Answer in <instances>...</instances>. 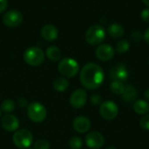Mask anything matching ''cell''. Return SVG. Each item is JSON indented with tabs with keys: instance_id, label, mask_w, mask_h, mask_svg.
I'll list each match as a JSON object with an SVG mask.
<instances>
[{
	"instance_id": "cell-6",
	"label": "cell",
	"mask_w": 149,
	"mask_h": 149,
	"mask_svg": "<svg viewBox=\"0 0 149 149\" xmlns=\"http://www.w3.org/2000/svg\"><path fill=\"white\" fill-rule=\"evenodd\" d=\"M14 145L20 149H27L30 148L33 141V136L29 130L20 129L17 130L12 136Z\"/></svg>"
},
{
	"instance_id": "cell-4",
	"label": "cell",
	"mask_w": 149,
	"mask_h": 149,
	"mask_svg": "<svg viewBox=\"0 0 149 149\" xmlns=\"http://www.w3.org/2000/svg\"><path fill=\"white\" fill-rule=\"evenodd\" d=\"M24 60L29 65L38 66L45 60V53L40 48L31 46L25 50L24 53Z\"/></svg>"
},
{
	"instance_id": "cell-7",
	"label": "cell",
	"mask_w": 149,
	"mask_h": 149,
	"mask_svg": "<svg viewBox=\"0 0 149 149\" xmlns=\"http://www.w3.org/2000/svg\"><path fill=\"white\" fill-rule=\"evenodd\" d=\"M100 113L105 120H113L117 117L119 113L118 106L112 100L103 101L100 107Z\"/></svg>"
},
{
	"instance_id": "cell-30",
	"label": "cell",
	"mask_w": 149,
	"mask_h": 149,
	"mask_svg": "<svg viewBox=\"0 0 149 149\" xmlns=\"http://www.w3.org/2000/svg\"><path fill=\"white\" fill-rule=\"evenodd\" d=\"M8 6V1L7 0H0V13L3 12Z\"/></svg>"
},
{
	"instance_id": "cell-2",
	"label": "cell",
	"mask_w": 149,
	"mask_h": 149,
	"mask_svg": "<svg viewBox=\"0 0 149 149\" xmlns=\"http://www.w3.org/2000/svg\"><path fill=\"white\" fill-rule=\"evenodd\" d=\"M106 38V30L102 25L94 24L90 26L85 34L86 41L91 45H101Z\"/></svg>"
},
{
	"instance_id": "cell-34",
	"label": "cell",
	"mask_w": 149,
	"mask_h": 149,
	"mask_svg": "<svg viewBox=\"0 0 149 149\" xmlns=\"http://www.w3.org/2000/svg\"><path fill=\"white\" fill-rule=\"evenodd\" d=\"M142 2H143L147 6H148L149 7V0H142Z\"/></svg>"
},
{
	"instance_id": "cell-38",
	"label": "cell",
	"mask_w": 149,
	"mask_h": 149,
	"mask_svg": "<svg viewBox=\"0 0 149 149\" xmlns=\"http://www.w3.org/2000/svg\"><path fill=\"white\" fill-rule=\"evenodd\" d=\"M148 64H149V60H148Z\"/></svg>"
},
{
	"instance_id": "cell-19",
	"label": "cell",
	"mask_w": 149,
	"mask_h": 149,
	"mask_svg": "<svg viewBox=\"0 0 149 149\" xmlns=\"http://www.w3.org/2000/svg\"><path fill=\"white\" fill-rule=\"evenodd\" d=\"M45 55L50 60L58 61L61 57V51L59 50L58 47H57L55 45H51V46L47 47Z\"/></svg>"
},
{
	"instance_id": "cell-32",
	"label": "cell",
	"mask_w": 149,
	"mask_h": 149,
	"mask_svg": "<svg viewBox=\"0 0 149 149\" xmlns=\"http://www.w3.org/2000/svg\"><path fill=\"white\" fill-rule=\"evenodd\" d=\"M143 38H144V40L146 41V43L149 44V27L146 30V31L144 32V34H143Z\"/></svg>"
},
{
	"instance_id": "cell-22",
	"label": "cell",
	"mask_w": 149,
	"mask_h": 149,
	"mask_svg": "<svg viewBox=\"0 0 149 149\" xmlns=\"http://www.w3.org/2000/svg\"><path fill=\"white\" fill-rule=\"evenodd\" d=\"M130 49V44L127 39H120L116 44V51L119 53H125Z\"/></svg>"
},
{
	"instance_id": "cell-24",
	"label": "cell",
	"mask_w": 149,
	"mask_h": 149,
	"mask_svg": "<svg viewBox=\"0 0 149 149\" xmlns=\"http://www.w3.org/2000/svg\"><path fill=\"white\" fill-rule=\"evenodd\" d=\"M82 145H83V142L79 137H72L69 141V147L72 149H80Z\"/></svg>"
},
{
	"instance_id": "cell-21",
	"label": "cell",
	"mask_w": 149,
	"mask_h": 149,
	"mask_svg": "<svg viewBox=\"0 0 149 149\" xmlns=\"http://www.w3.org/2000/svg\"><path fill=\"white\" fill-rule=\"evenodd\" d=\"M124 89H125V86L123 82L119 80H113V82L110 85L111 92L116 95H121L122 93L124 92Z\"/></svg>"
},
{
	"instance_id": "cell-18",
	"label": "cell",
	"mask_w": 149,
	"mask_h": 149,
	"mask_svg": "<svg viewBox=\"0 0 149 149\" xmlns=\"http://www.w3.org/2000/svg\"><path fill=\"white\" fill-rule=\"evenodd\" d=\"M134 110L137 114L146 115L149 113V102L143 100H138L134 103Z\"/></svg>"
},
{
	"instance_id": "cell-10",
	"label": "cell",
	"mask_w": 149,
	"mask_h": 149,
	"mask_svg": "<svg viewBox=\"0 0 149 149\" xmlns=\"http://www.w3.org/2000/svg\"><path fill=\"white\" fill-rule=\"evenodd\" d=\"M87 100V94L84 89L75 90L70 97V104L73 108L80 109L82 108Z\"/></svg>"
},
{
	"instance_id": "cell-26",
	"label": "cell",
	"mask_w": 149,
	"mask_h": 149,
	"mask_svg": "<svg viewBox=\"0 0 149 149\" xmlns=\"http://www.w3.org/2000/svg\"><path fill=\"white\" fill-rule=\"evenodd\" d=\"M140 126L142 129L149 131V113L143 115V117L141 119Z\"/></svg>"
},
{
	"instance_id": "cell-28",
	"label": "cell",
	"mask_w": 149,
	"mask_h": 149,
	"mask_svg": "<svg viewBox=\"0 0 149 149\" xmlns=\"http://www.w3.org/2000/svg\"><path fill=\"white\" fill-rule=\"evenodd\" d=\"M91 102L95 106L100 105L102 103V97L99 94H93L91 97Z\"/></svg>"
},
{
	"instance_id": "cell-23",
	"label": "cell",
	"mask_w": 149,
	"mask_h": 149,
	"mask_svg": "<svg viewBox=\"0 0 149 149\" xmlns=\"http://www.w3.org/2000/svg\"><path fill=\"white\" fill-rule=\"evenodd\" d=\"M0 109L6 113H10L15 109V103L12 100H5L2 102Z\"/></svg>"
},
{
	"instance_id": "cell-1",
	"label": "cell",
	"mask_w": 149,
	"mask_h": 149,
	"mask_svg": "<svg viewBox=\"0 0 149 149\" xmlns=\"http://www.w3.org/2000/svg\"><path fill=\"white\" fill-rule=\"evenodd\" d=\"M104 78L105 74L102 67L95 63L85 65L80 71V82L85 88L89 90L98 89L102 85Z\"/></svg>"
},
{
	"instance_id": "cell-16",
	"label": "cell",
	"mask_w": 149,
	"mask_h": 149,
	"mask_svg": "<svg viewBox=\"0 0 149 149\" xmlns=\"http://www.w3.org/2000/svg\"><path fill=\"white\" fill-rule=\"evenodd\" d=\"M138 96V91L133 85H128L125 86L124 92L121 94L122 99L127 103H132L134 102Z\"/></svg>"
},
{
	"instance_id": "cell-33",
	"label": "cell",
	"mask_w": 149,
	"mask_h": 149,
	"mask_svg": "<svg viewBox=\"0 0 149 149\" xmlns=\"http://www.w3.org/2000/svg\"><path fill=\"white\" fill-rule=\"evenodd\" d=\"M144 97H145V100L149 102V88H148L146 91H145V93H144Z\"/></svg>"
},
{
	"instance_id": "cell-9",
	"label": "cell",
	"mask_w": 149,
	"mask_h": 149,
	"mask_svg": "<svg viewBox=\"0 0 149 149\" xmlns=\"http://www.w3.org/2000/svg\"><path fill=\"white\" fill-rule=\"evenodd\" d=\"M96 57L100 61H109L111 60L115 54L114 48L108 44L100 45L95 51Z\"/></svg>"
},
{
	"instance_id": "cell-29",
	"label": "cell",
	"mask_w": 149,
	"mask_h": 149,
	"mask_svg": "<svg viewBox=\"0 0 149 149\" xmlns=\"http://www.w3.org/2000/svg\"><path fill=\"white\" fill-rule=\"evenodd\" d=\"M141 17L144 22L149 23V8H146V9L142 10V11L141 13Z\"/></svg>"
},
{
	"instance_id": "cell-5",
	"label": "cell",
	"mask_w": 149,
	"mask_h": 149,
	"mask_svg": "<svg viewBox=\"0 0 149 149\" xmlns=\"http://www.w3.org/2000/svg\"><path fill=\"white\" fill-rule=\"evenodd\" d=\"M27 115L31 121L35 123H40L45 120L47 111L45 106L41 103L32 102L27 107Z\"/></svg>"
},
{
	"instance_id": "cell-27",
	"label": "cell",
	"mask_w": 149,
	"mask_h": 149,
	"mask_svg": "<svg viewBox=\"0 0 149 149\" xmlns=\"http://www.w3.org/2000/svg\"><path fill=\"white\" fill-rule=\"evenodd\" d=\"M131 39L134 41V42H140L142 40L143 38V34L141 31H134L132 33H131V36H130Z\"/></svg>"
},
{
	"instance_id": "cell-25",
	"label": "cell",
	"mask_w": 149,
	"mask_h": 149,
	"mask_svg": "<svg viewBox=\"0 0 149 149\" xmlns=\"http://www.w3.org/2000/svg\"><path fill=\"white\" fill-rule=\"evenodd\" d=\"M34 149H50V143L45 140H38L35 142Z\"/></svg>"
},
{
	"instance_id": "cell-37",
	"label": "cell",
	"mask_w": 149,
	"mask_h": 149,
	"mask_svg": "<svg viewBox=\"0 0 149 149\" xmlns=\"http://www.w3.org/2000/svg\"><path fill=\"white\" fill-rule=\"evenodd\" d=\"M27 149H34V148H27Z\"/></svg>"
},
{
	"instance_id": "cell-36",
	"label": "cell",
	"mask_w": 149,
	"mask_h": 149,
	"mask_svg": "<svg viewBox=\"0 0 149 149\" xmlns=\"http://www.w3.org/2000/svg\"><path fill=\"white\" fill-rule=\"evenodd\" d=\"M0 116H1V109H0Z\"/></svg>"
},
{
	"instance_id": "cell-12",
	"label": "cell",
	"mask_w": 149,
	"mask_h": 149,
	"mask_svg": "<svg viewBox=\"0 0 149 149\" xmlns=\"http://www.w3.org/2000/svg\"><path fill=\"white\" fill-rule=\"evenodd\" d=\"M105 143L104 136L99 132H91L86 136V144L89 148L99 149Z\"/></svg>"
},
{
	"instance_id": "cell-3",
	"label": "cell",
	"mask_w": 149,
	"mask_h": 149,
	"mask_svg": "<svg viewBox=\"0 0 149 149\" xmlns=\"http://www.w3.org/2000/svg\"><path fill=\"white\" fill-rule=\"evenodd\" d=\"M58 69L61 75L66 78H72L78 74L79 71V65L74 58H65L58 63Z\"/></svg>"
},
{
	"instance_id": "cell-20",
	"label": "cell",
	"mask_w": 149,
	"mask_h": 149,
	"mask_svg": "<svg viewBox=\"0 0 149 149\" xmlns=\"http://www.w3.org/2000/svg\"><path fill=\"white\" fill-rule=\"evenodd\" d=\"M69 86V81L65 78H58L53 82V88L58 92H65Z\"/></svg>"
},
{
	"instance_id": "cell-17",
	"label": "cell",
	"mask_w": 149,
	"mask_h": 149,
	"mask_svg": "<svg viewBox=\"0 0 149 149\" xmlns=\"http://www.w3.org/2000/svg\"><path fill=\"white\" fill-rule=\"evenodd\" d=\"M107 31H108V34L113 38H120L123 37L125 33L124 27L121 24H117V23L111 24L107 28Z\"/></svg>"
},
{
	"instance_id": "cell-13",
	"label": "cell",
	"mask_w": 149,
	"mask_h": 149,
	"mask_svg": "<svg viewBox=\"0 0 149 149\" xmlns=\"http://www.w3.org/2000/svg\"><path fill=\"white\" fill-rule=\"evenodd\" d=\"M1 125L4 130L8 132H14L17 131L19 127V120L15 115L7 113L2 117Z\"/></svg>"
},
{
	"instance_id": "cell-15",
	"label": "cell",
	"mask_w": 149,
	"mask_h": 149,
	"mask_svg": "<svg viewBox=\"0 0 149 149\" xmlns=\"http://www.w3.org/2000/svg\"><path fill=\"white\" fill-rule=\"evenodd\" d=\"M41 36L42 38L49 42H52L57 39L58 36V31L57 27L53 24H45L41 29Z\"/></svg>"
},
{
	"instance_id": "cell-35",
	"label": "cell",
	"mask_w": 149,
	"mask_h": 149,
	"mask_svg": "<svg viewBox=\"0 0 149 149\" xmlns=\"http://www.w3.org/2000/svg\"><path fill=\"white\" fill-rule=\"evenodd\" d=\"M107 149H117L115 147H109V148H107Z\"/></svg>"
},
{
	"instance_id": "cell-31",
	"label": "cell",
	"mask_w": 149,
	"mask_h": 149,
	"mask_svg": "<svg viewBox=\"0 0 149 149\" xmlns=\"http://www.w3.org/2000/svg\"><path fill=\"white\" fill-rule=\"evenodd\" d=\"M18 105H19V107H28V106H27V101H26V100H24V99H19V100H18Z\"/></svg>"
},
{
	"instance_id": "cell-14",
	"label": "cell",
	"mask_w": 149,
	"mask_h": 149,
	"mask_svg": "<svg viewBox=\"0 0 149 149\" xmlns=\"http://www.w3.org/2000/svg\"><path fill=\"white\" fill-rule=\"evenodd\" d=\"M91 127V122L88 118L85 116L76 117L73 120V128L79 134L86 133Z\"/></svg>"
},
{
	"instance_id": "cell-8",
	"label": "cell",
	"mask_w": 149,
	"mask_h": 149,
	"mask_svg": "<svg viewBox=\"0 0 149 149\" xmlns=\"http://www.w3.org/2000/svg\"><path fill=\"white\" fill-rule=\"evenodd\" d=\"M3 22L6 26L10 28L17 27L23 22V15L17 10H10L3 14Z\"/></svg>"
},
{
	"instance_id": "cell-11",
	"label": "cell",
	"mask_w": 149,
	"mask_h": 149,
	"mask_svg": "<svg viewBox=\"0 0 149 149\" xmlns=\"http://www.w3.org/2000/svg\"><path fill=\"white\" fill-rule=\"evenodd\" d=\"M109 75L113 80H119L124 82L128 79L129 72L123 63H119L112 67Z\"/></svg>"
}]
</instances>
